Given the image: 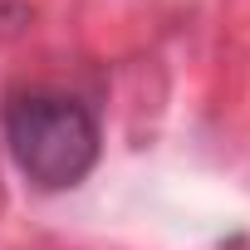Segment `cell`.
<instances>
[{
  "instance_id": "cell-1",
  "label": "cell",
  "mask_w": 250,
  "mask_h": 250,
  "mask_svg": "<svg viewBox=\"0 0 250 250\" xmlns=\"http://www.w3.org/2000/svg\"><path fill=\"white\" fill-rule=\"evenodd\" d=\"M5 143L25 182L40 191H69L98 162V123L64 93H25L5 108Z\"/></svg>"
}]
</instances>
